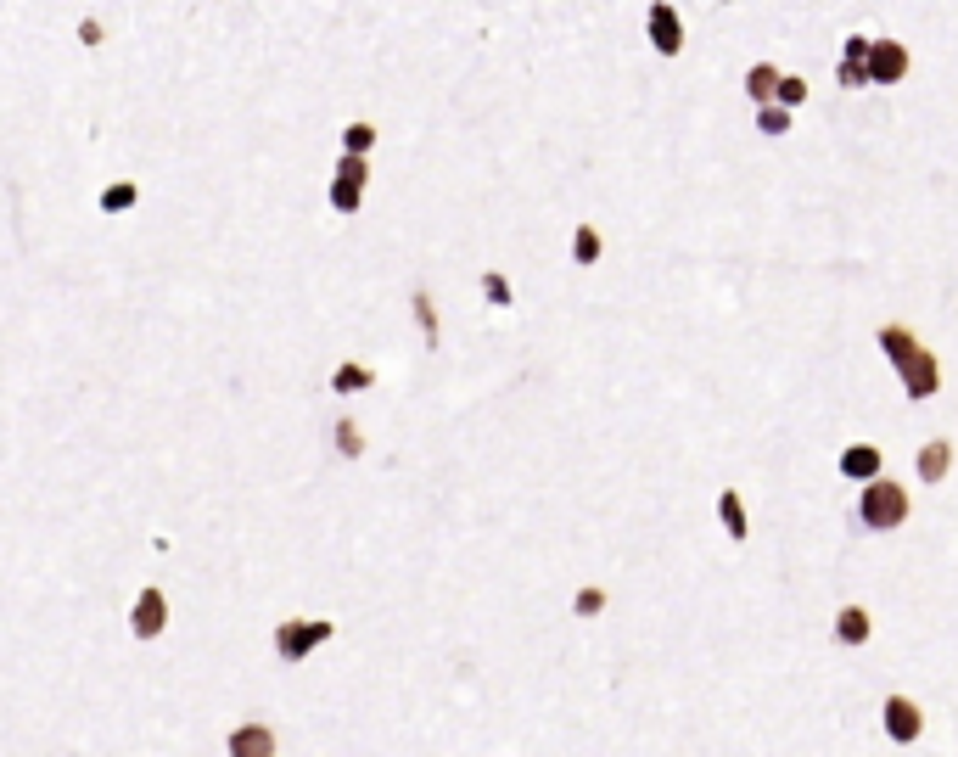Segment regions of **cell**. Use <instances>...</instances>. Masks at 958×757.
I'll return each instance as SVG.
<instances>
[{"instance_id": "6da1fadb", "label": "cell", "mask_w": 958, "mask_h": 757, "mask_svg": "<svg viewBox=\"0 0 958 757\" xmlns=\"http://www.w3.org/2000/svg\"><path fill=\"white\" fill-rule=\"evenodd\" d=\"M880 348H886V359L897 365L908 399H930V393L942 387V365H936V354H930L908 326H886V331H880Z\"/></svg>"}, {"instance_id": "7a4b0ae2", "label": "cell", "mask_w": 958, "mask_h": 757, "mask_svg": "<svg viewBox=\"0 0 958 757\" xmlns=\"http://www.w3.org/2000/svg\"><path fill=\"white\" fill-rule=\"evenodd\" d=\"M908 511H914V500H908V488L891 483V477H874V483H863L858 494V516L869 533H891L908 522Z\"/></svg>"}, {"instance_id": "3957f363", "label": "cell", "mask_w": 958, "mask_h": 757, "mask_svg": "<svg viewBox=\"0 0 958 757\" xmlns=\"http://www.w3.org/2000/svg\"><path fill=\"white\" fill-rule=\"evenodd\" d=\"M331 634H337V623H325V617H292V623L275 629V657H281V662H303L309 651H320Z\"/></svg>"}, {"instance_id": "277c9868", "label": "cell", "mask_w": 958, "mask_h": 757, "mask_svg": "<svg viewBox=\"0 0 958 757\" xmlns=\"http://www.w3.org/2000/svg\"><path fill=\"white\" fill-rule=\"evenodd\" d=\"M365 180H370V163L365 158H337V180H331V208L337 214H359V202H365Z\"/></svg>"}, {"instance_id": "5b68a950", "label": "cell", "mask_w": 958, "mask_h": 757, "mask_svg": "<svg viewBox=\"0 0 958 757\" xmlns=\"http://www.w3.org/2000/svg\"><path fill=\"white\" fill-rule=\"evenodd\" d=\"M163 629H169V595H163V589H141V595H135V612H129V634H135V640H157Z\"/></svg>"}, {"instance_id": "8992f818", "label": "cell", "mask_w": 958, "mask_h": 757, "mask_svg": "<svg viewBox=\"0 0 958 757\" xmlns=\"http://www.w3.org/2000/svg\"><path fill=\"white\" fill-rule=\"evenodd\" d=\"M886 735L897 746H914L925 735V713H919L914 696H886Z\"/></svg>"}, {"instance_id": "52a82bcc", "label": "cell", "mask_w": 958, "mask_h": 757, "mask_svg": "<svg viewBox=\"0 0 958 757\" xmlns=\"http://www.w3.org/2000/svg\"><path fill=\"white\" fill-rule=\"evenodd\" d=\"M645 29H650V45L662 51V57H678L684 51V23H678V12L667 6V0H656L645 12Z\"/></svg>"}, {"instance_id": "ba28073f", "label": "cell", "mask_w": 958, "mask_h": 757, "mask_svg": "<svg viewBox=\"0 0 958 757\" xmlns=\"http://www.w3.org/2000/svg\"><path fill=\"white\" fill-rule=\"evenodd\" d=\"M908 73V45L902 40H874L869 45V79L874 85H897Z\"/></svg>"}, {"instance_id": "9c48e42d", "label": "cell", "mask_w": 958, "mask_h": 757, "mask_svg": "<svg viewBox=\"0 0 958 757\" xmlns=\"http://www.w3.org/2000/svg\"><path fill=\"white\" fill-rule=\"evenodd\" d=\"M225 746H230V757H275V735H269V724H236Z\"/></svg>"}, {"instance_id": "30bf717a", "label": "cell", "mask_w": 958, "mask_h": 757, "mask_svg": "<svg viewBox=\"0 0 958 757\" xmlns=\"http://www.w3.org/2000/svg\"><path fill=\"white\" fill-rule=\"evenodd\" d=\"M841 477H852V483H874V477H880V449H874V443H852V449H841Z\"/></svg>"}, {"instance_id": "8fae6325", "label": "cell", "mask_w": 958, "mask_h": 757, "mask_svg": "<svg viewBox=\"0 0 958 757\" xmlns=\"http://www.w3.org/2000/svg\"><path fill=\"white\" fill-rule=\"evenodd\" d=\"M874 634V617L863 612V606H841V617H835V640L841 645H869Z\"/></svg>"}, {"instance_id": "7c38bea8", "label": "cell", "mask_w": 958, "mask_h": 757, "mask_svg": "<svg viewBox=\"0 0 958 757\" xmlns=\"http://www.w3.org/2000/svg\"><path fill=\"white\" fill-rule=\"evenodd\" d=\"M947 472H953V443L930 438L925 449H919V477H925V483H942Z\"/></svg>"}, {"instance_id": "4fadbf2b", "label": "cell", "mask_w": 958, "mask_h": 757, "mask_svg": "<svg viewBox=\"0 0 958 757\" xmlns=\"http://www.w3.org/2000/svg\"><path fill=\"white\" fill-rule=\"evenodd\" d=\"M779 79H785V73H779V68H768V62H757V68L746 73V90H751V101H757V107H774V101H779Z\"/></svg>"}, {"instance_id": "5bb4252c", "label": "cell", "mask_w": 958, "mask_h": 757, "mask_svg": "<svg viewBox=\"0 0 958 757\" xmlns=\"http://www.w3.org/2000/svg\"><path fill=\"white\" fill-rule=\"evenodd\" d=\"M718 516H723V528H729L734 544L751 533V528H746V505H740V494H734V488H723V494H718Z\"/></svg>"}, {"instance_id": "9a60e30c", "label": "cell", "mask_w": 958, "mask_h": 757, "mask_svg": "<svg viewBox=\"0 0 958 757\" xmlns=\"http://www.w3.org/2000/svg\"><path fill=\"white\" fill-rule=\"evenodd\" d=\"M376 382V371H365V365H337V371H331V393H359V387H370Z\"/></svg>"}, {"instance_id": "2e32d148", "label": "cell", "mask_w": 958, "mask_h": 757, "mask_svg": "<svg viewBox=\"0 0 958 757\" xmlns=\"http://www.w3.org/2000/svg\"><path fill=\"white\" fill-rule=\"evenodd\" d=\"M135 202H141V191L129 186V180H118V186H107V191H101V214H129Z\"/></svg>"}, {"instance_id": "e0dca14e", "label": "cell", "mask_w": 958, "mask_h": 757, "mask_svg": "<svg viewBox=\"0 0 958 757\" xmlns=\"http://www.w3.org/2000/svg\"><path fill=\"white\" fill-rule=\"evenodd\" d=\"M370 146H376V124H348L342 129V152H348V158H365Z\"/></svg>"}, {"instance_id": "ac0fdd59", "label": "cell", "mask_w": 958, "mask_h": 757, "mask_svg": "<svg viewBox=\"0 0 958 757\" xmlns=\"http://www.w3.org/2000/svg\"><path fill=\"white\" fill-rule=\"evenodd\" d=\"M572 258H578V264H600V230H594V225H578V236H572Z\"/></svg>"}, {"instance_id": "d6986e66", "label": "cell", "mask_w": 958, "mask_h": 757, "mask_svg": "<svg viewBox=\"0 0 958 757\" xmlns=\"http://www.w3.org/2000/svg\"><path fill=\"white\" fill-rule=\"evenodd\" d=\"M331 438H337V455H365V432L353 427V421H337V432H331Z\"/></svg>"}, {"instance_id": "ffe728a7", "label": "cell", "mask_w": 958, "mask_h": 757, "mask_svg": "<svg viewBox=\"0 0 958 757\" xmlns=\"http://www.w3.org/2000/svg\"><path fill=\"white\" fill-rule=\"evenodd\" d=\"M572 612H578V617H600V612H606V589H600V584H583L578 600H572Z\"/></svg>"}, {"instance_id": "44dd1931", "label": "cell", "mask_w": 958, "mask_h": 757, "mask_svg": "<svg viewBox=\"0 0 958 757\" xmlns=\"http://www.w3.org/2000/svg\"><path fill=\"white\" fill-rule=\"evenodd\" d=\"M757 129H762V135H785V129H790V107H779V101H774V107H762Z\"/></svg>"}, {"instance_id": "7402d4cb", "label": "cell", "mask_w": 958, "mask_h": 757, "mask_svg": "<svg viewBox=\"0 0 958 757\" xmlns=\"http://www.w3.org/2000/svg\"><path fill=\"white\" fill-rule=\"evenodd\" d=\"M802 101H807V79L785 73V79H779V107H802Z\"/></svg>"}, {"instance_id": "603a6c76", "label": "cell", "mask_w": 958, "mask_h": 757, "mask_svg": "<svg viewBox=\"0 0 958 757\" xmlns=\"http://www.w3.org/2000/svg\"><path fill=\"white\" fill-rule=\"evenodd\" d=\"M482 292H488V303H499V309H510V281L499 270H488L482 275Z\"/></svg>"}, {"instance_id": "cb8c5ba5", "label": "cell", "mask_w": 958, "mask_h": 757, "mask_svg": "<svg viewBox=\"0 0 958 757\" xmlns=\"http://www.w3.org/2000/svg\"><path fill=\"white\" fill-rule=\"evenodd\" d=\"M415 320H421V331H426V343L437 348V315H432V298L426 292H415Z\"/></svg>"}, {"instance_id": "d4e9b609", "label": "cell", "mask_w": 958, "mask_h": 757, "mask_svg": "<svg viewBox=\"0 0 958 757\" xmlns=\"http://www.w3.org/2000/svg\"><path fill=\"white\" fill-rule=\"evenodd\" d=\"M841 85H846V90L874 85V79H869V62H846V57H841Z\"/></svg>"}, {"instance_id": "484cf974", "label": "cell", "mask_w": 958, "mask_h": 757, "mask_svg": "<svg viewBox=\"0 0 958 757\" xmlns=\"http://www.w3.org/2000/svg\"><path fill=\"white\" fill-rule=\"evenodd\" d=\"M79 40H85V45H101V23H96V17H90V23H79Z\"/></svg>"}]
</instances>
